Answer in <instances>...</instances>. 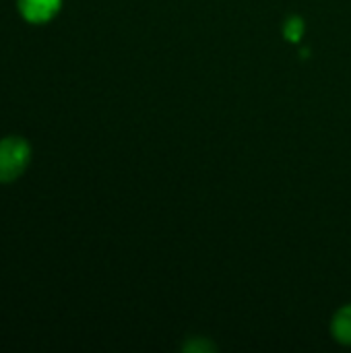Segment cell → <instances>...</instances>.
Returning a JSON list of instances; mask_svg holds the SVG:
<instances>
[{
	"instance_id": "cell-4",
	"label": "cell",
	"mask_w": 351,
	"mask_h": 353,
	"mask_svg": "<svg viewBox=\"0 0 351 353\" xmlns=\"http://www.w3.org/2000/svg\"><path fill=\"white\" fill-rule=\"evenodd\" d=\"M283 33H285V37H288L290 41H294V43L300 41L302 35H304V21H302L300 17H292V19L285 23Z\"/></svg>"
},
{
	"instance_id": "cell-3",
	"label": "cell",
	"mask_w": 351,
	"mask_h": 353,
	"mask_svg": "<svg viewBox=\"0 0 351 353\" xmlns=\"http://www.w3.org/2000/svg\"><path fill=\"white\" fill-rule=\"evenodd\" d=\"M331 333L337 343L351 347V304L337 310L331 323Z\"/></svg>"
},
{
	"instance_id": "cell-2",
	"label": "cell",
	"mask_w": 351,
	"mask_h": 353,
	"mask_svg": "<svg viewBox=\"0 0 351 353\" xmlns=\"http://www.w3.org/2000/svg\"><path fill=\"white\" fill-rule=\"evenodd\" d=\"M62 0H19V10L29 23H46L50 21Z\"/></svg>"
},
{
	"instance_id": "cell-1",
	"label": "cell",
	"mask_w": 351,
	"mask_h": 353,
	"mask_svg": "<svg viewBox=\"0 0 351 353\" xmlns=\"http://www.w3.org/2000/svg\"><path fill=\"white\" fill-rule=\"evenodd\" d=\"M29 143L21 137H6L0 141V182H12L29 163Z\"/></svg>"
}]
</instances>
